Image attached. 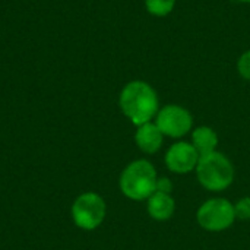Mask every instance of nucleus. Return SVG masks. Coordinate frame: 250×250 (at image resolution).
<instances>
[{
	"instance_id": "13",
	"label": "nucleus",
	"mask_w": 250,
	"mask_h": 250,
	"mask_svg": "<svg viewBox=\"0 0 250 250\" xmlns=\"http://www.w3.org/2000/svg\"><path fill=\"white\" fill-rule=\"evenodd\" d=\"M234 212L239 220H250V198H242L234 205Z\"/></svg>"
},
{
	"instance_id": "6",
	"label": "nucleus",
	"mask_w": 250,
	"mask_h": 250,
	"mask_svg": "<svg viewBox=\"0 0 250 250\" xmlns=\"http://www.w3.org/2000/svg\"><path fill=\"white\" fill-rule=\"evenodd\" d=\"M155 125L164 136L182 138L192 130L193 117L189 110L179 104H168L158 110Z\"/></svg>"
},
{
	"instance_id": "15",
	"label": "nucleus",
	"mask_w": 250,
	"mask_h": 250,
	"mask_svg": "<svg viewBox=\"0 0 250 250\" xmlns=\"http://www.w3.org/2000/svg\"><path fill=\"white\" fill-rule=\"evenodd\" d=\"M239 1H242V3H250V0H239Z\"/></svg>"
},
{
	"instance_id": "10",
	"label": "nucleus",
	"mask_w": 250,
	"mask_h": 250,
	"mask_svg": "<svg viewBox=\"0 0 250 250\" xmlns=\"http://www.w3.org/2000/svg\"><path fill=\"white\" fill-rule=\"evenodd\" d=\"M192 145L199 155H207L215 151L218 145V136L214 129L208 126H199L192 132Z\"/></svg>"
},
{
	"instance_id": "4",
	"label": "nucleus",
	"mask_w": 250,
	"mask_h": 250,
	"mask_svg": "<svg viewBox=\"0 0 250 250\" xmlns=\"http://www.w3.org/2000/svg\"><path fill=\"white\" fill-rule=\"evenodd\" d=\"M107 207L104 199L94 192L79 195L72 205V218L81 230H95L105 218Z\"/></svg>"
},
{
	"instance_id": "7",
	"label": "nucleus",
	"mask_w": 250,
	"mask_h": 250,
	"mask_svg": "<svg viewBox=\"0 0 250 250\" xmlns=\"http://www.w3.org/2000/svg\"><path fill=\"white\" fill-rule=\"evenodd\" d=\"M201 155L195 146L189 142L173 144L166 154V166L170 171L177 174H186L192 170H196Z\"/></svg>"
},
{
	"instance_id": "2",
	"label": "nucleus",
	"mask_w": 250,
	"mask_h": 250,
	"mask_svg": "<svg viewBox=\"0 0 250 250\" xmlns=\"http://www.w3.org/2000/svg\"><path fill=\"white\" fill-rule=\"evenodd\" d=\"M157 171L146 160H136L130 163L120 176L122 193L133 201L148 199L157 188Z\"/></svg>"
},
{
	"instance_id": "3",
	"label": "nucleus",
	"mask_w": 250,
	"mask_h": 250,
	"mask_svg": "<svg viewBox=\"0 0 250 250\" xmlns=\"http://www.w3.org/2000/svg\"><path fill=\"white\" fill-rule=\"evenodd\" d=\"M196 176L205 189L220 192L233 183L234 168L224 154L214 151L207 155H201L196 166Z\"/></svg>"
},
{
	"instance_id": "1",
	"label": "nucleus",
	"mask_w": 250,
	"mask_h": 250,
	"mask_svg": "<svg viewBox=\"0 0 250 250\" xmlns=\"http://www.w3.org/2000/svg\"><path fill=\"white\" fill-rule=\"evenodd\" d=\"M119 105L122 113L135 126L152 122L160 110L157 91L141 79L130 81L123 86L119 95Z\"/></svg>"
},
{
	"instance_id": "11",
	"label": "nucleus",
	"mask_w": 250,
	"mask_h": 250,
	"mask_svg": "<svg viewBox=\"0 0 250 250\" xmlns=\"http://www.w3.org/2000/svg\"><path fill=\"white\" fill-rule=\"evenodd\" d=\"M176 1L177 0H144L146 12L155 18L168 16L176 7Z\"/></svg>"
},
{
	"instance_id": "14",
	"label": "nucleus",
	"mask_w": 250,
	"mask_h": 250,
	"mask_svg": "<svg viewBox=\"0 0 250 250\" xmlns=\"http://www.w3.org/2000/svg\"><path fill=\"white\" fill-rule=\"evenodd\" d=\"M173 190V183L167 179V177H160L157 180V188L155 192H161V193H167L170 195V192Z\"/></svg>"
},
{
	"instance_id": "8",
	"label": "nucleus",
	"mask_w": 250,
	"mask_h": 250,
	"mask_svg": "<svg viewBox=\"0 0 250 250\" xmlns=\"http://www.w3.org/2000/svg\"><path fill=\"white\" fill-rule=\"evenodd\" d=\"M164 135L158 129V126L152 122H148L145 125L138 126L135 133V141L138 148L145 154H154L157 152L163 145Z\"/></svg>"
},
{
	"instance_id": "12",
	"label": "nucleus",
	"mask_w": 250,
	"mask_h": 250,
	"mask_svg": "<svg viewBox=\"0 0 250 250\" xmlns=\"http://www.w3.org/2000/svg\"><path fill=\"white\" fill-rule=\"evenodd\" d=\"M237 72L243 79L250 81V50H246L239 57V60H237Z\"/></svg>"
},
{
	"instance_id": "9",
	"label": "nucleus",
	"mask_w": 250,
	"mask_h": 250,
	"mask_svg": "<svg viewBox=\"0 0 250 250\" xmlns=\"http://www.w3.org/2000/svg\"><path fill=\"white\" fill-rule=\"evenodd\" d=\"M174 199L161 192H154L148 198V212L157 221H166L174 214Z\"/></svg>"
},
{
	"instance_id": "5",
	"label": "nucleus",
	"mask_w": 250,
	"mask_h": 250,
	"mask_svg": "<svg viewBox=\"0 0 250 250\" xmlns=\"http://www.w3.org/2000/svg\"><path fill=\"white\" fill-rule=\"evenodd\" d=\"M198 223L208 231H223L236 220L234 205L223 198H214L201 205L196 214Z\"/></svg>"
}]
</instances>
